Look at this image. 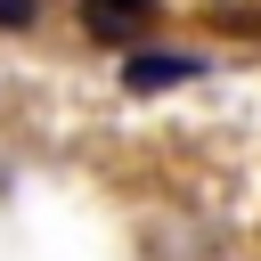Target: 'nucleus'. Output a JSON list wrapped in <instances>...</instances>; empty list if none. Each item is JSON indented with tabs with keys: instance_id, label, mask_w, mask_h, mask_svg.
<instances>
[{
	"instance_id": "nucleus-1",
	"label": "nucleus",
	"mask_w": 261,
	"mask_h": 261,
	"mask_svg": "<svg viewBox=\"0 0 261 261\" xmlns=\"http://www.w3.org/2000/svg\"><path fill=\"white\" fill-rule=\"evenodd\" d=\"M196 73H204V57H188V49H139V57H122V82L130 90H179Z\"/></svg>"
},
{
	"instance_id": "nucleus-3",
	"label": "nucleus",
	"mask_w": 261,
	"mask_h": 261,
	"mask_svg": "<svg viewBox=\"0 0 261 261\" xmlns=\"http://www.w3.org/2000/svg\"><path fill=\"white\" fill-rule=\"evenodd\" d=\"M0 24H33V0H0Z\"/></svg>"
},
{
	"instance_id": "nucleus-2",
	"label": "nucleus",
	"mask_w": 261,
	"mask_h": 261,
	"mask_svg": "<svg viewBox=\"0 0 261 261\" xmlns=\"http://www.w3.org/2000/svg\"><path fill=\"white\" fill-rule=\"evenodd\" d=\"M82 24L98 41H139L155 24V0H82Z\"/></svg>"
}]
</instances>
